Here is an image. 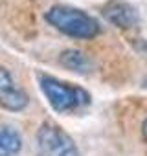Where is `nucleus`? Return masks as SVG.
<instances>
[{
	"label": "nucleus",
	"instance_id": "nucleus-1",
	"mask_svg": "<svg viewBox=\"0 0 147 156\" xmlns=\"http://www.w3.org/2000/svg\"><path fill=\"white\" fill-rule=\"evenodd\" d=\"M44 20L50 26H53L57 31L72 39L88 41L101 33V26L92 15H88L79 8L66 6V4L52 6L44 13Z\"/></svg>",
	"mask_w": 147,
	"mask_h": 156
},
{
	"label": "nucleus",
	"instance_id": "nucleus-2",
	"mask_svg": "<svg viewBox=\"0 0 147 156\" xmlns=\"http://www.w3.org/2000/svg\"><path fill=\"white\" fill-rule=\"evenodd\" d=\"M37 81H39L42 94L46 96L50 107L59 114L74 112L77 108L90 105V101H92V96L83 87H77L74 83H66V81L57 79V77L48 75L44 72L37 73Z\"/></svg>",
	"mask_w": 147,
	"mask_h": 156
},
{
	"label": "nucleus",
	"instance_id": "nucleus-3",
	"mask_svg": "<svg viewBox=\"0 0 147 156\" xmlns=\"http://www.w3.org/2000/svg\"><path fill=\"white\" fill-rule=\"evenodd\" d=\"M37 152L39 156H79L76 141L68 132L53 121H42L37 134Z\"/></svg>",
	"mask_w": 147,
	"mask_h": 156
},
{
	"label": "nucleus",
	"instance_id": "nucleus-4",
	"mask_svg": "<svg viewBox=\"0 0 147 156\" xmlns=\"http://www.w3.org/2000/svg\"><path fill=\"white\" fill-rule=\"evenodd\" d=\"M28 94L17 85L15 77L6 66H0V107L9 112H20L28 107Z\"/></svg>",
	"mask_w": 147,
	"mask_h": 156
},
{
	"label": "nucleus",
	"instance_id": "nucleus-5",
	"mask_svg": "<svg viewBox=\"0 0 147 156\" xmlns=\"http://www.w3.org/2000/svg\"><path fill=\"white\" fill-rule=\"evenodd\" d=\"M101 15L109 24L120 30H131L140 22L136 8L129 4L127 0H107L101 6Z\"/></svg>",
	"mask_w": 147,
	"mask_h": 156
},
{
	"label": "nucleus",
	"instance_id": "nucleus-6",
	"mask_svg": "<svg viewBox=\"0 0 147 156\" xmlns=\"http://www.w3.org/2000/svg\"><path fill=\"white\" fill-rule=\"evenodd\" d=\"M59 62H61L64 68L76 72V73H81V75H83V73H90V70L94 68L92 59H90L85 51L76 50V48H68V50L61 51Z\"/></svg>",
	"mask_w": 147,
	"mask_h": 156
},
{
	"label": "nucleus",
	"instance_id": "nucleus-7",
	"mask_svg": "<svg viewBox=\"0 0 147 156\" xmlns=\"http://www.w3.org/2000/svg\"><path fill=\"white\" fill-rule=\"evenodd\" d=\"M22 149V138L11 125H0V156H17Z\"/></svg>",
	"mask_w": 147,
	"mask_h": 156
},
{
	"label": "nucleus",
	"instance_id": "nucleus-8",
	"mask_svg": "<svg viewBox=\"0 0 147 156\" xmlns=\"http://www.w3.org/2000/svg\"><path fill=\"white\" fill-rule=\"evenodd\" d=\"M142 136H143V140L147 141V118H145L143 123H142Z\"/></svg>",
	"mask_w": 147,
	"mask_h": 156
},
{
	"label": "nucleus",
	"instance_id": "nucleus-9",
	"mask_svg": "<svg viewBox=\"0 0 147 156\" xmlns=\"http://www.w3.org/2000/svg\"><path fill=\"white\" fill-rule=\"evenodd\" d=\"M143 85H145V87H147V77H145V81H143Z\"/></svg>",
	"mask_w": 147,
	"mask_h": 156
}]
</instances>
